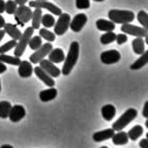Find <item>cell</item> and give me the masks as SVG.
I'll return each instance as SVG.
<instances>
[{
    "instance_id": "cell-1",
    "label": "cell",
    "mask_w": 148,
    "mask_h": 148,
    "mask_svg": "<svg viewBox=\"0 0 148 148\" xmlns=\"http://www.w3.org/2000/svg\"><path fill=\"white\" fill-rule=\"evenodd\" d=\"M79 57V44L77 42H72L70 44L69 52L67 54V57H65L64 59V65L62 67L61 73L63 75H69L70 72L72 71V69L74 68V66L76 65L77 60Z\"/></svg>"
},
{
    "instance_id": "cell-2",
    "label": "cell",
    "mask_w": 148,
    "mask_h": 148,
    "mask_svg": "<svg viewBox=\"0 0 148 148\" xmlns=\"http://www.w3.org/2000/svg\"><path fill=\"white\" fill-rule=\"evenodd\" d=\"M109 18L114 23H131L135 19V14L130 10H120V9H111L109 11Z\"/></svg>"
},
{
    "instance_id": "cell-3",
    "label": "cell",
    "mask_w": 148,
    "mask_h": 148,
    "mask_svg": "<svg viewBox=\"0 0 148 148\" xmlns=\"http://www.w3.org/2000/svg\"><path fill=\"white\" fill-rule=\"evenodd\" d=\"M137 115H138V112L136 111L135 109H133V108H130V109H128L127 111L112 125V127H113V129L115 130V131H121L126 126L129 125L134 119H136Z\"/></svg>"
},
{
    "instance_id": "cell-4",
    "label": "cell",
    "mask_w": 148,
    "mask_h": 148,
    "mask_svg": "<svg viewBox=\"0 0 148 148\" xmlns=\"http://www.w3.org/2000/svg\"><path fill=\"white\" fill-rule=\"evenodd\" d=\"M34 34V29L32 27H27V29L25 31V33L21 34V38L18 39V42L16 43V46L14 47V56L15 57L21 58L23 56V54L25 53V50L27 48L29 41Z\"/></svg>"
},
{
    "instance_id": "cell-5",
    "label": "cell",
    "mask_w": 148,
    "mask_h": 148,
    "mask_svg": "<svg viewBox=\"0 0 148 148\" xmlns=\"http://www.w3.org/2000/svg\"><path fill=\"white\" fill-rule=\"evenodd\" d=\"M32 11L31 7L27 6V5H19L18 7L16 8L14 12V19L19 25L23 27L27 23H29L32 18Z\"/></svg>"
},
{
    "instance_id": "cell-6",
    "label": "cell",
    "mask_w": 148,
    "mask_h": 148,
    "mask_svg": "<svg viewBox=\"0 0 148 148\" xmlns=\"http://www.w3.org/2000/svg\"><path fill=\"white\" fill-rule=\"evenodd\" d=\"M71 21V17L68 13H63L59 15L57 23L54 25V33L58 36H63L68 31Z\"/></svg>"
},
{
    "instance_id": "cell-7",
    "label": "cell",
    "mask_w": 148,
    "mask_h": 148,
    "mask_svg": "<svg viewBox=\"0 0 148 148\" xmlns=\"http://www.w3.org/2000/svg\"><path fill=\"white\" fill-rule=\"evenodd\" d=\"M29 7H34V8H41V9H47L48 11L54 15H58L59 16L62 13V9L56 6L55 4L49 2L47 0L45 1H41V0H37V1H29Z\"/></svg>"
},
{
    "instance_id": "cell-8",
    "label": "cell",
    "mask_w": 148,
    "mask_h": 148,
    "mask_svg": "<svg viewBox=\"0 0 148 148\" xmlns=\"http://www.w3.org/2000/svg\"><path fill=\"white\" fill-rule=\"evenodd\" d=\"M52 49H53L52 43L43 44L39 49L36 50L35 53H33L29 56V61H31V63H34V64L40 63L41 60H43L46 56H48V54L51 52Z\"/></svg>"
},
{
    "instance_id": "cell-9",
    "label": "cell",
    "mask_w": 148,
    "mask_h": 148,
    "mask_svg": "<svg viewBox=\"0 0 148 148\" xmlns=\"http://www.w3.org/2000/svg\"><path fill=\"white\" fill-rule=\"evenodd\" d=\"M121 31L124 34L134 36L136 38H146L147 37V29L144 27H140L131 23H124L121 27Z\"/></svg>"
},
{
    "instance_id": "cell-10",
    "label": "cell",
    "mask_w": 148,
    "mask_h": 148,
    "mask_svg": "<svg viewBox=\"0 0 148 148\" xmlns=\"http://www.w3.org/2000/svg\"><path fill=\"white\" fill-rule=\"evenodd\" d=\"M120 59H121V54L117 50H108L101 54V61L107 65L117 63L120 61Z\"/></svg>"
},
{
    "instance_id": "cell-11",
    "label": "cell",
    "mask_w": 148,
    "mask_h": 148,
    "mask_svg": "<svg viewBox=\"0 0 148 148\" xmlns=\"http://www.w3.org/2000/svg\"><path fill=\"white\" fill-rule=\"evenodd\" d=\"M86 23H87L86 14H84V13H78V14L75 15V17L70 21L69 27L74 33H79L83 29V27L86 25Z\"/></svg>"
},
{
    "instance_id": "cell-12",
    "label": "cell",
    "mask_w": 148,
    "mask_h": 148,
    "mask_svg": "<svg viewBox=\"0 0 148 148\" xmlns=\"http://www.w3.org/2000/svg\"><path fill=\"white\" fill-rule=\"evenodd\" d=\"M40 67L45 72H47L51 77H59V75L61 74V70L55 64L52 63L50 60L47 59L41 60L40 61Z\"/></svg>"
},
{
    "instance_id": "cell-13",
    "label": "cell",
    "mask_w": 148,
    "mask_h": 148,
    "mask_svg": "<svg viewBox=\"0 0 148 148\" xmlns=\"http://www.w3.org/2000/svg\"><path fill=\"white\" fill-rule=\"evenodd\" d=\"M25 117V109L23 106L15 105L13 107H11L8 115V118L11 122L17 123V122L21 121Z\"/></svg>"
},
{
    "instance_id": "cell-14",
    "label": "cell",
    "mask_w": 148,
    "mask_h": 148,
    "mask_svg": "<svg viewBox=\"0 0 148 148\" xmlns=\"http://www.w3.org/2000/svg\"><path fill=\"white\" fill-rule=\"evenodd\" d=\"M34 71H35V74L38 76V78H39L40 80L43 81V82L45 83L47 86L53 87L54 85H55V81H54L53 77L50 76L49 74H48L47 72L44 71V70L42 69L40 66H38V67H35Z\"/></svg>"
},
{
    "instance_id": "cell-15",
    "label": "cell",
    "mask_w": 148,
    "mask_h": 148,
    "mask_svg": "<svg viewBox=\"0 0 148 148\" xmlns=\"http://www.w3.org/2000/svg\"><path fill=\"white\" fill-rule=\"evenodd\" d=\"M34 72V68L31 62L29 61H21L18 65V75L23 78L31 77Z\"/></svg>"
},
{
    "instance_id": "cell-16",
    "label": "cell",
    "mask_w": 148,
    "mask_h": 148,
    "mask_svg": "<svg viewBox=\"0 0 148 148\" xmlns=\"http://www.w3.org/2000/svg\"><path fill=\"white\" fill-rule=\"evenodd\" d=\"M115 134V130L113 128L111 129H106V130H101V131L95 132L92 135V139L95 142H101L105 141V140L111 139L112 136Z\"/></svg>"
},
{
    "instance_id": "cell-17",
    "label": "cell",
    "mask_w": 148,
    "mask_h": 148,
    "mask_svg": "<svg viewBox=\"0 0 148 148\" xmlns=\"http://www.w3.org/2000/svg\"><path fill=\"white\" fill-rule=\"evenodd\" d=\"M49 56V59L52 63L57 64V63H61V62L64 61L65 59V54H64V51L60 48H56V49H52L51 52L48 54Z\"/></svg>"
},
{
    "instance_id": "cell-18",
    "label": "cell",
    "mask_w": 148,
    "mask_h": 148,
    "mask_svg": "<svg viewBox=\"0 0 148 148\" xmlns=\"http://www.w3.org/2000/svg\"><path fill=\"white\" fill-rule=\"evenodd\" d=\"M3 31L5 32V34L9 36L12 40L18 41V39L21 36V32L17 29L16 25H12V23H5L4 27H3Z\"/></svg>"
},
{
    "instance_id": "cell-19",
    "label": "cell",
    "mask_w": 148,
    "mask_h": 148,
    "mask_svg": "<svg viewBox=\"0 0 148 148\" xmlns=\"http://www.w3.org/2000/svg\"><path fill=\"white\" fill-rule=\"evenodd\" d=\"M58 95V90L55 87H50L45 90H42L40 92V99L44 103H47V101H53L54 99H56Z\"/></svg>"
},
{
    "instance_id": "cell-20",
    "label": "cell",
    "mask_w": 148,
    "mask_h": 148,
    "mask_svg": "<svg viewBox=\"0 0 148 148\" xmlns=\"http://www.w3.org/2000/svg\"><path fill=\"white\" fill-rule=\"evenodd\" d=\"M95 25H97V29L101 32H114V29H116V25L113 21L103 19V18L97 19Z\"/></svg>"
},
{
    "instance_id": "cell-21",
    "label": "cell",
    "mask_w": 148,
    "mask_h": 148,
    "mask_svg": "<svg viewBox=\"0 0 148 148\" xmlns=\"http://www.w3.org/2000/svg\"><path fill=\"white\" fill-rule=\"evenodd\" d=\"M112 140L115 145H125L129 141V137H128L127 133L124 131H118L112 136Z\"/></svg>"
},
{
    "instance_id": "cell-22",
    "label": "cell",
    "mask_w": 148,
    "mask_h": 148,
    "mask_svg": "<svg viewBox=\"0 0 148 148\" xmlns=\"http://www.w3.org/2000/svg\"><path fill=\"white\" fill-rule=\"evenodd\" d=\"M132 48L133 51L137 55H141L145 52V41L143 38H135L132 41Z\"/></svg>"
},
{
    "instance_id": "cell-23",
    "label": "cell",
    "mask_w": 148,
    "mask_h": 148,
    "mask_svg": "<svg viewBox=\"0 0 148 148\" xmlns=\"http://www.w3.org/2000/svg\"><path fill=\"white\" fill-rule=\"evenodd\" d=\"M101 116L106 121H111L116 116V108L113 105H106L101 108Z\"/></svg>"
},
{
    "instance_id": "cell-24",
    "label": "cell",
    "mask_w": 148,
    "mask_h": 148,
    "mask_svg": "<svg viewBox=\"0 0 148 148\" xmlns=\"http://www.w3.org/2000/svg\"><path fill=\"white\" fill-rule=\"evenodd\" d=\"M147 63H148V52L145 51L143 54H141L140 58H138V59L130 66V68H131V70H139V69H141L142 67H144Z\"/></svg>"
},
{
    "instance_id": "cell-25",
    "label": "cell",
    "mask_w": 148,
    "mask_h": 148,
    "mask_svg": "<svg viewBox=\"0 0 148 148\" xmlns=\"http://www.w3.org/2000/svg\"><path fill=\"white\" fill-rule=\"evenodd\" d=\"M42 9L41 8H35V11L32 13V25L34 29H39L41 25V19H42Z\"/></svg>"
},
{
    "instance_id": "cell-26",
    "label": "cell",
    "mask_w": 148,
    "mask_h": 148,
    "mask_svg": "<svg viewBox=\"0 0 148 148\" xmlns=\"http://www.w3.org/2000/svg\"><path fill=\"white\" fill-rule=\"evenodd\" d=\"M0 61L2 63H6V64H10L13 66H18L21 63V58L19 57H15V56H9L6 54H0Z\"/></svg>"
},
{
    "instance_id": "cell-27",
    "label": "cell",
    "mask_w": 148,
    "mask_h": 148,
    "mask_svg": "<svg viewBox=\"0 0 148 148\" xmlns=\"http://www.w3.org/2000/svg\"><path fill=\"white\" fill-rule=\"evenodd\" d=\"M142 134H143V127H141L140 125H136L132 129L129 130L127 135L129 137V139H131L132 141H136Z\"/></svg>"
},
{
    "instance_id": "cell-28",
    "label": "cell",
    "mask_w": 148,
    "mask_h": 148,
    "mask_svg": "<svg viewBox=\"0 0 148 148\" xmlns=\"http://www.w3.org/2000/svg\"><path fill=\"white\" fill-rule=\"evenodd\" d=\"M11 103L9 101H0V118L1 119H6L8 118L9 115V111L11 109Z\"/></svg>"
},
{
    "instance_id": "cell-29",
    "label": "cell",
    "mask_w": 148,
    "mask_h": 148,
    "mask_svg": "<svg viewBox=\"0 0 148 148\" xmlns=\"http://www.w3.org/2000/svg\"><path fill=\"white\" fill-rule=\"evenodd\" d=\"M41 23L43 25L44 27L49 29V27H54V25H55V18H54V16L52 14L46 13V14L42 15Z\"/></svg>"
},
{
    "instance_id": "cell-30",
    "label": "cell",
    "mask_w": 148,
    "mask_h": 148,
    "mask_svg": "<svg viewBox=\"0 0 148 148\" xmlns=\"http://www.w3.org/2000/svg\"><path fill=\"white\" fill-rule=\"evenodd\" d=\"M115 40H116V34L114 32H106V34L101 35V43L103 45H108V44H111L113 42H115Z\"/></svg>"
},
{
    "instance_id": "cell-31",
    "label": "cell",
    "mask_w": 148,
    "mask_h": 148,
    "mask_svg": "<svg viewBox=\"0 0 148 148\" xmlns=\"http://www.w3.org/2000/svg\"><path fill=\"white\" fill-rule=\"evenodd\" d=\"M27 45L29 46L32 50H37L43 45V41H42V38L40 36H35V37H32L29 41V44Z\"/></svg>"
},
{
    "instance_id": "cell-32",
    "label": "cell",
    "mask_w": 148,
    "mask_h": 148,
    "mask_svg": "<svg viewBox=\"0 0 148 148\" xmlns=\"http://www.w3.org/2000/svg\"><path fill=\"white\" fill-rule=\"evenodd\" d=\"M40 37L45 39L48 42H54L55 41V34H53L52 32H50L48 29H40Z\"/></svg>"
},
{
    "instance_id": "cell-33",
    "label": "cell",
    "mask_w": 148,
    "mask_h": 148,
    "mask_svg": "<svg viewBox=\"0 0 148 148\" xmlns=\"http://www.w3.org/2000/svg\"><path fill=\"white\" fill-rule=\"evenodd\" d=\"M137 19H138V21L143 25L144 29H148V14L146 11H144V10L139 11V13H138V15H137Z\"/></svg>"
},
{
    "instance_id": "cell-34",
    "label": "cell",
    "mask_w": 148,
    "mask_h": 148,
    "mask_svg": "<svg viewBox=\"0 0 148 148\" xmlns=\"http://www.w3.org/2000/svg\"><path fill=\"white\" fill-rule=\"evenodd\" d=\"M16 8H17V4L14 0H8V1L5 2V11L8 14H14Z\"/></svg>"
},
{
    "instance_id": "cell-35",
    "label": "cell",
    "mask_w": 148,
    "mask_h": 148,
    "mask_svg": "<svg viewBox=\"0 0 148 148\" xmlns=\"http://www.w3.org/2000/svg\"><path fill=\"white\" fill-rule=\"evenodd\" d=\"M16 43H17V41H15V40H11V41L7 42L6 44L2 45L1 47H0V54H5L6 52L10 51L11 49H13V48L16 46Z\"/></svg>"
},
{
    "instance_id": "cell-36",
    "label": "cell",
    "mask_w": 148,
    "mask_h": 148,
    "mask_svg": "<svg viewBox=\"0 0 148 148\" xmlns=\"http://www.w3.org/2000/svg\"><path fill=\"white\" fill-rule=\"evenodd\" d=\"M75 4L78 9H87L90 7V1L89 0H76Z\"/></svg>"
},
{
    "instance_id": "cell-37",
    "label": "cell",
    "mask_w": 148,
    "mask_h": 148,
    "mask_svg": "<svg viewBox=\"0 0 148 148\" xmlns=\"http://www.w3.org/2000/svg\"><path fill=\"white\" fill-rule=\"evenodd\" d=\"M115 41H117L118 45H123L128 41V37L126 34H119V35H116Z\"/></svg>"
},
{
    "instance_id": "cell-38",
    "label": "cell",
    "mask_w": 148,
    "mask_h": 148,
    "mask_svg": "<svg viewBox=\"0 0 148 148\" xmlns=\"http://www.w3.org/2000/svg\"><path fill=\"white\" fill-rule=\"evenodd\" d=\"M139 146H140V148H148V139L147 138L140 140Z\"/></svg>"
},
{
    "instance_id": "cell-39",
    "label": "cell",
    "mask_w": 148,
    "mask_h": 148,
    "mask_svg": "<svg viewBox=\"0 0 148 148\" xmlns=\"http://www.w3.org/2000/svg\"><path fill=\"white\" fill-rule=\"evenodd\" d=\"M142 114H143V117L147 119V118H148V101H145V105H144L143 112H142Z\"/></svg>"
},
{
    "instance_id": "cell-40",
    "label": "cell",
    "mask_w": 148,
    "mask_h": 148,
    "mask_svg": "<svg viewBox=\"0 0 148 148\" xmlns=\"http://www.w3.org/2000/svg\"><path fill=\"white\" fill-rule=\"evenodd\" d=\"M5 11V1L4 0H0V14Z\"/></svg>"
},
{
    "instance_id": "cell-41",
    "label": "cell",
    "mask_w": 148,
    "mask_h": 148,
    "mask_svg": "<svg viewBox=\"0 0 148 148\" xmlns=\"http://www.w3.org/2000/svg\"><path fill=\"white\" fill-rule=\"evenodd\" d=\"M6 69H7V68H6V66H5V64L0 61V74L4 73V72L6 71Z\"/></svg>"
},
{
    "instance_id": "cell-42",
    "label": "cell",
    "mask_w": 148,
    "mask_h": 148,
    "mask_svg": "<svg viewBox=\"0 0 148 148\" xmlns=\"http://www.w3.org/2000/svg\"><path fill=\"white\" fill-rule=\"evenodd\" d=\"M5 25V21H4V17L2 16V15L0 14V29H2L3 27H4Z\"/></svg>"
},
{
    "instance_id": "cell-43",
    "label": "cell",
    "mask_w": 148,
    "mask_h": 148,
    "mask_svg": "<svg viewBox=\"0 0 148 148\" xmlns=\"http://www.w3.org/2000/svg\"><path fill=\"white\" fill-rule=\"evenodd\" d=\"M15 2H16V4L18 5H23L27 3V1H29V0H14Z\"/></svg>"
},
{
    "instance_id": "cell-44",
    "label": "cell",
    "mask_w": 148,
    "mask_h": 148,
    "mask_svg": "<svg viewBox=\"0 0 148 148\" xmlns=\"http://www.w3.org/2000/svg\"><path fill=\"white\" fill-rule=\"evenodd\" d=\"M4 35H5V32L3 31V29H0V42L4 38Z\"/></svg>"
},
{
    "instance_id": "cell-45",
    "label": "cell",
    "mask_w": 148,
    "mask_h": 148,
    "mask_svg": "<svg viewBox=\"0 0 148 148\" xmlns=\"http://www.w3.org/2000/svg\"><path fill=\"white\" fill-rule=\"evenodd\" d=\"M0 148H13V146L9 145V144H4V145H2Z\"/></svg>"
},
{
    "instance_id": "cell-46",
    "label": "cell",
    "mask_w": 148,
    "mask_h": 148,
    "mask_svg": "<svg viewBox=\"0 0 148 148\" xmlns=\"http://www.w3.org/2000/svg\"><path fill=\"white\" fill-rule=\"evenodd\" d=\"M93 1H97V2H101V1H105V0H93Z\"/></svg>"
},
{
    "instance_id": "cell-47",
    "label": "cell",
    "mask_w": 148,
    "mask_h": 148,
    "mask_svg": "<svg viewBox=\"0 0 148 148\" xmlns=\"http://www.w3.org/2000/svg\"><path fill=\"white\" fill-rule=\"evenodd\" d=\"M145 126L148 128V121H146V122H145Z\"/></svg>"
},
{
    "instance_id": "cell-48",
    "label": "cell",
    "mask_w": 148,
    "mask_h": 148,
    "mask_svg": "<svg viewBox=\"0 0 148 148\" xmlns=\"http://www.w3.org/2000/svg\"><path fill=\"white\" fill-rule=\"evenodd\" d=\"M0 91H1V80H0Z\"/></svg>"
},
{
    "instance_id": "cell-49",
    "label": "cell",
    "mask_w": 148,
    "mask_h": 148,
    "mask_svg": "<svg viewBox=\"0 0 148 148\" xmlns=\"http://www.w3.org/2000/svg\"><path fill=\"white\" fill-rule=\"evenodd\" d=\"M101 148H109V147H107V146H103V147H101Z\"/></svg>"
},
{
    "instance_id": "cell-50",
    "label": "cell",
    "mask_w": 148,
    "mask_h": 148,
    "mask_svg": "<svg viewBox=\"0 0 148 148\" xmlns=\"http://www.w3.org/2000/svg\"><path fill=\"white\" fill-rule=\"evenodd\" d=\"M41 1H45V0H41Z\"/></svg>"
}]
</instances>
